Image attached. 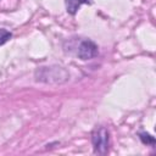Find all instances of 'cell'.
<instances>
[{"label":"cell","mask_w":156,"mask_h":156,"mask_svg":"<svg viewBox=\"0 0 156 156\" xmlns=\"http://www.w3.org/2000/svg\"><path fill=\"white\" fill-rule=\"evenodd\" d=\"M69 79V73L60 66L40 67L35 71V80L49 83V84H61Z\"/></svg>","instance_id":"6da1fadb"},{"label":"cell","mask_w":156,"mask_h":156,"mask_svg":"<svg viewBox=\"0 0 156 156\" xmlns=\"http://www.w3.org/2000/svg\"><path fill=\"white\" fill-rule=\"evenodd\" d=\"M91 144L95 154L105 155L110 147V133L104 126L95 127L91 132Z\"/></svg>","instance_id":"7a4b0ae2"},{"label":"cell","mask_w":156,"mask_h":156,"mask_svg":"<svg viewBox=\"0 0 156 156\" xmlns=\"http://www.w3.org/2000/svg\"><path fill=\"white\" fill-rule=\"evenodd\" d=\"M99 54V48L98 45L93 41V40H89V39H85L83 40L79 46H78V51H77V55L80 60L85 61V60H91L94 57H96Z\"/></svg>","instance_id":"3957f363"},{"label":"cell","mask_w":156,"mask_h":156,"mask_svg":"<svg viewBox=\"0 0 156 156\" xmlns=\"http://www.w3.org/2000/svg\"><path fill=\"white\" fill-rule=\"evenodd\" d=\"M83 4H91L90 0H66L65 5H66V10L69 15H76L77 11L79 10L80 5Z\"/></svg>","instance_id":"277c9868"},{"label":"cell","mask_w":156,"mask_h":156,"mask_svg":"<svg viewBox=\"0 0 156 156\" xmlns=\"http://www.w3.org/2000/svg\"><path fill=\"white\" fill-rule=\"evenodd\" d=\"M11 38H12V33L11 32H9L5 28H0V45H4Z\"/></svg>","instance_id":"5b68a950"},{"label":"cell","mask_w":156,"mask_h":156,"mask_svg":"<svg viewBox=\"0 0 156 156\" xmlns=\"http://www.w3.org/2000/svg\"><path fill=\"white\" fill-rule=\"evenodd\" d=\"M139 138H140V140H141L144 144H150V145H154V144H155V138L151 136L149 133L141 132V133H139Z\"/></svg>","instance_id":"8992f818"}]
</instances>
